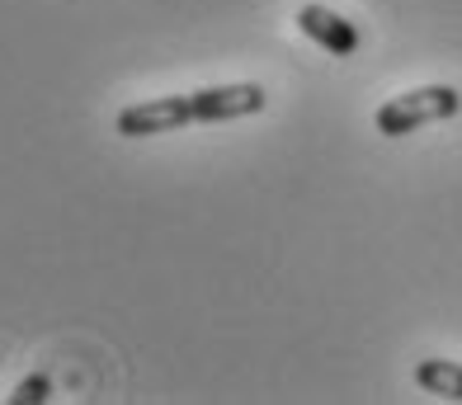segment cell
Here are the masks:
<instances>
[{
	"instance_id": "cell-1",
	"label": "cell",
	"mask_w": 462,
	"mask_h": 405,
	"mask_svg": "<svg viewBox=\"0 0 462 405\" xmlns=\"http://www.w3.org/2000/svg\"><path fill=\"white\" fill-rule=\"evenodd\" d=\"M264 85L255 80H236V85H203V90H184V95H161V99H137L128 109H118L114 133L142 142V137H165L194 123H231V118H250L264 114Z\"/></svg>"
},
{
	"instance_id": "cell-2",
	"label": "cell",
	"mask_w": 462,
	"mask_h": 405,
	"mask_svg": "<svg viewBox=\"0 0 462 405\" xmlns=\"http://www.w3.org/2000/svg\"><path fill=\"white\" fill-rule=\"evenodd\" d=\"M457 109H462V95L453 90V85H420V90H406V95H396L387 104H377L373 127L383 137H411L430 123L453 118Z\"/></svg>"
},
{
	"instance_id": "cell-3",
	"label": "cell",
	"mask_w": 462,
	"mask_h": 405,
	"mask_svg": "<svg viewBox=\"0 0 462 405\" xmlns=\"http://www.w3.org/2000/svg\"><path fill=\"white\" fill-rule=\"evenodd\" d=\"M298 29L317 42V48H326L330 57H354V52H359V42H364V33H359L354 19L335 14L326 5H302L298 10Z\"/></svg>"
},
{
	"instance_id": "cell-4",
	"label": "cell",
	"mask_w": 462,
	"mask_h": 405,
	"mask_svg": "<svg viewBox=\"0 0 462 405\" xmlns=\"http://www.w3.org/2000/svg\"><path fill=\"white\" fill-rule=\"evenodd\" d=\"M415 387L439 400H462V364H453V358H420Z\"/></svg>"
},
{
	"instance_id": "cell-5",
	"label": "cell",
	"mask_w": 462,
	"mask_h": 405,
	"mask_svg": "<svg viewBox=\"0 0 462 405\" xmlns=\"http://www.w3.org/2000/svg\"><path fill=\"white\" fill-rule=\"evenodd\" d=\"M5 400H10V405H43V400H52V377H48V373H33V377L19 382Z\"/></svg>"
}]
</instances>
